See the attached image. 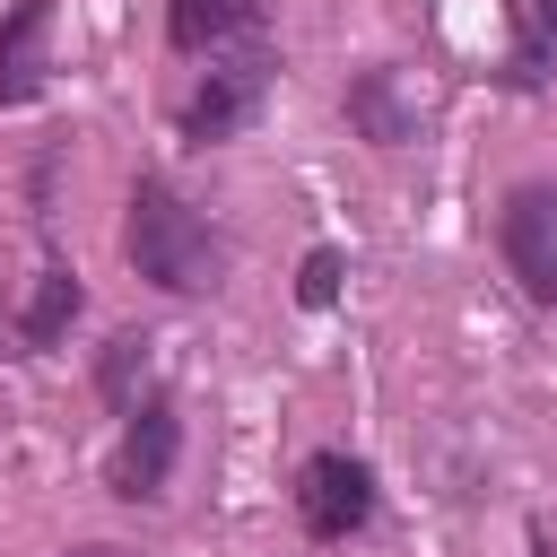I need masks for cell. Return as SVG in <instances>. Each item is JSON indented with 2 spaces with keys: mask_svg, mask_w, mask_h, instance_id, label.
I'll return each mask as SVG.
<instances>
[{
  "mask_svg": "<svg viewBox=\"0 0 557 557\" xmlns=\"http://www.w3.org/2000/svg\"><path fill=\"white\" fill-rule=\"evenodd\" d=\"M122 261H131L148 287H165V296H209V287H226V235H218L209 209H191L165 174H139V183H131Z\"/></svg>",
  "mask_w": 557,
  "mask_h": 557,
  "instance_id": "6da1fadb",
  "label": "cell"
},
{
  "mask_svg": "<svg viewBox=\"0 0 557 557\" xmlns=\"http://www.w3.org/2000/svg\"><path fill=\"white\" fill-rule=\"evenodd\" d=\"M270 78H278V44H270V35H244V44L209 52L200 87H191V96L174 104V131H183L191 148H218V139H235V131H244V122L261 113Z\"/></svg>",
  "mask_w": 557,
  "mask_h": 557,
  "instance_id": "7a4b0ae2",
  "label": "cell"
},
{
  "mask_svg": "<svg viewBox=\"0 0 557 557\" xmlns=\"http://www.w3.org/2000/svg\"><path fill=\"white\" fill-rule=\"evenodd\" d=\"M174 453H183V418H174L165 392H148V400L122 418V444H113V461H104V487H113L122 505H157L165 479H174Z\"/></svg>",
  "mask_w": 557,
  "mask_h": 557,
  "instance_id": "3957f363",
  "label": "cell"
},
{
  "mask_svg": "<svg viewBox=\"0 0 557 557\" xmlns=\"http://www.w3.org/2000/svg\"><path fill=\"white\" fill-rule=\"evenodd\" d=\"M496 244H505V270L522 278V296L557 313V183H513L496 209Z\"/></svg>",
  "mask_w": 557,
  "mask_h": 557,
  "instance_id": "277c9868",
  "label": "cell"
},
{
  "mask_svg": "<svg viewBox=\"0 0 557 557\" xmlns=\"http://www.w3.org/2000/svg\"><path fill=\"white\" fill-rule=\"evenodd\" d=\"M296 522H305L313 540L366 531V522H374V470H366L357 453H313V461L296 470Z\"/></svg>",
  "mask_w": 557,
  "mask_h": 557,
  "instance_id": "5b68a950",
  "label": "cell"
},
{
  "mask_svg": "<svg viewBox=\"0 0 557 557\" xmlns=\"http://www.w3.org/2000/svg\"><path fill=\"white\" fill-rule=\"evenodd\" d=\"M418 122H426V104L409 96V78H400L392 61H374V70L348 78V131H357V139H374V148H409Z\"/></svg>",
  "mask_w": 557,
  "mask_h": 557,
  "instance_id": "8992f818",
  "label": "cell"
},
{
  "mask_svg": "<svg viewBox=\"0 0 557 557\" xmlns=\"http://www.w3.org/2000/svg\"><path fill=\"white\" fill-rule=\"evenodd\" d=\"M44 70H52V0H17L0 17V104L44 96Z\"/></svg>",
  "mask_w": 557,
  "mask_h": 557,
  "instance_id": "52a82bcc",
  "label": "cell"
},
{
  "mask_svg": "<svg viewBox=\"0 0 557 557\" xmlns=\"http://www.w3.org/2000/svg\"><path fill=\"white\" fill-rule=\"evenodd\" d=\"M261 35V0H165V44L174 52H226Z\"/></svg>",
  "mask_w": 557,
  "mask_h": 557,
  "instance_id": "ba28073f",
  "label": "cell"
},
{
  "mask_svg": "<svg viewBox=\"0 0 557 557\" xmlns=\"http://www.w3.org/2000/svg\"><path fill=\"white\" fill-rule=\"evenodd\" d=\"M548 78H557V0H513L505 87H548Z\"/></svg>",
  "mask_w": 557,
  "mask_h": 557,
  "instance_id": "9c48e42d",
  "label": "cell"
},
{
  "mask_svg": "<svg viewBox=\"0 0 557 557\" xmlns=\"http://www.w3.org/2000/svg\"><path fill=\"white\" fill-rule=\"evenodd\" d=\"M78 305H87L78 270H70V261H52V270L35 278V296H26V313H17V348H52V339L78 322Z\"/></svg>",
  "mask_w": 557,
  "mask_h": 557,
  "instance_id": "30bf717a",
  "label": "cell"
},
{
  "mask_svg": "<svg viewBox=\"0 0 557 557\" xmlns=\"http://www.w3.org/2000/svg\"><path fill=\"white\" fill-rule=\"evenodd\" d=\"M148 366H157V339H148V331H113L104 357H96V392L131 418V409L148 400Z\"/></svg>",
  "mask_w": 557,
  "mask_h": 557,
  "instance_id": "8fae6325",
  "label": "cell"
},
{
  "mask_svg": "<svg viewBox=\"0 0 557 557\" xmlns=\"http://www.w3.org/2000/svg\"><path fill=\"white\" fill-rule=\"evenodd\" d=\"M331 296H339V252H331V244H313V252H305V270H296V305H313V313H322Z\"/></svg>",
  "mask_w": 557,
  "mask_h": 557,
  "instance_id": "7c38bea8",
  "label": "cell"
},
{
  "mask_svg": "<svg viewBox=\"0 0 557 557\" xmlns=\"http://www.w3.org/2000/svg\"><path fill=\"white\" fill-rule=\"evenodd\" d=\"M61 557H139V548H122V540H78V548H61Z\"/></svg>",
  "mask_w": 557,
  "mask_h": 557,
  "instance_id": "4fadbf2b",
  "label": "cell"
}]
</instances>
